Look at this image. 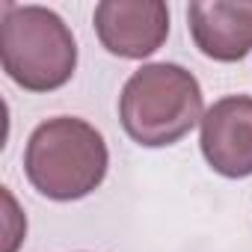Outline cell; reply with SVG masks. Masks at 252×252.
<instances>
[{
	"label": "cell",
	"instance_id": "cell-1",
	"mask_svg": "<svg viewBox=\"0 0 252 252\" xmlns=\"http://www.w3.org/2000/svg\"><path fill=\"white\" fill-rule=\"evenodd\" d=\"M205 98L193 71L178 63H149L137 68L119 95L122 128L143 149L181 143L202 125Z\"/></svg>",
	"mask_w": 252,
	"mask_h": 252
},
{
	"label": "cell",
	"instance_id": "cell-2",
	"mask_svg": "<svg viewBox=\"0 0 252 252\" xmlns=\"http://www.w3.org/2000/svg\"><path fill=\"white\" fill-rule=\"evenodd\" d=\"M110 155L95 125L77 116H57L27 140L24 175L33 190L54 202H77L101 187L107 178Z\"/></svg>",
	"mask_w": 252,
	"mask_h": 252
},
{
	"label": "cell",
	"instance_id": "cell-3",
	"mask_svg": "<svg viewBox=\"0 0 252 252\" xmlns=\"http://www.w3.org/2000/svg\"><path fill=\"white\" fill-rule=\"evenodd\" d=\"M0 63L6 77L24 92H54L77 68V42L54 9L3 3Z\"/></svg>",
	"mask_w": 252,
	"mask_h": 252
},
{
	"label": "cell",
	"instance_id": "cell-4",
	"mask_svg": "<svg viewBox=\"0 0 252 252\" xmlns=\"http://www.w3.org/2000/svg\"><path fill=\"white\" fill-rule=\"evenodd\" d=\"M98 42L119 60H146L169 36V9L160 0H104L92 15Z\"/></svg>",
	"mask_w": 252,
	"mask_h": 252
},
{
	"label": "cell",
	"instance_id": "cell-5",
	"mask_svg": "<svg viewBox=\"0 0 252 252\" xmlns=\"http://www.w3.org/2000/svg\"><path fill=\"white\" fill-rule=\"evenodd\" d=\"M202 155L222 178L252 175V95H225L202 116Z\"/></svg>",
	"mask_w": 252,
	"mask_h": 252
},
{
	"label": "cell",
	"instance_id": "cell-6",
	"mask_svg": "<svg viewBox=\"0 0 252 252\" xmlns=\"http://www.w3.org/2000/svg\"><path fill=\"white\" fill-rule=\"evenodd\" d=\"M187 27L208 60L237 63L252 54V3L196 0L187 6Z\"/></svg>",
	"mask_w": 252,
	"mask_h": 252
},
{
	"label": "cell",
	"instance_id": "cell-7",
	"mask_svg": "<svg viewBox=\"0 0 252 252\" xmlns=\"http://www.w3.org/2000/svg\"><path fill=\"white\" fill-rule=\"evenodd\" d=\"M3 199H6V205H9V220H6V246H3V252H15L18 249V243H21V237H24V231H12V214H15V199H12V193L3 187Z\"/></svg>",
	"mask_w": 252,
	"mask_h": 252
}]
</instances>
